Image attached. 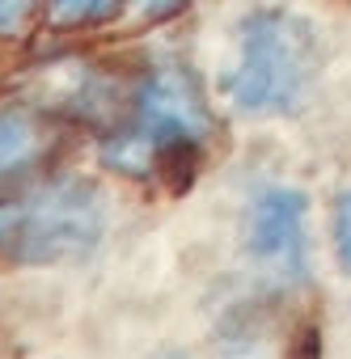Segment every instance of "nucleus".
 I'll return each instance as SVG.
<instances>
[{
  "instance_id": "1",
  "label": "nucleus",
  "mask_w": 351,
  "mask_h": 359,
  "mask_svg": "<svg viewBox=\"0 0 351 359\" xmlns=\"http://www.w3.org/2000/svg\"><path fill=\"white\" fill-rule=\"evenodd\" d=\"M216 135V114L191 68L161 60L131 89V114L102 135L98 156L106 169L127 177H157L165 169H187L199 148Z\"/></svg>"
},
{
  "instance_id": "2",
  "label": "nucleus",
  "mask_w": 351,
  "mask_h": 359,
  "mask_svg": "<svg viewBox=\"0 0 351 359\" xmlns=\"http://www.w3.org/2000/svg\"><path fill=\"white\" fill-rule=\"evenodd\" d=\"M322 34L317 26L284 5L250 9L237 22L233 64L225 72V97L246 118L300 114L322 81Z\"/></svg>"
},
{
  "instance_id": "3",
  "label": "nucleus",
  "mask_w": 351,
  "mask_h": 359,
  "mask_svg": "<svg viewBox=\"0 0 351 359\" xmlns=\"http://www.w3.org/2000/svg\"><path fill=\"white\" fill-rule=\"evenodd\" d=\"M106 237V199L89 177L64 173L0 199V254L22 266L89 258Z\"/></svg>"
},
{
  "instance_id": "4",
  "label": "nucleus",
  "mask_w": 351,
  "mask_h": 359,
  "mask_svg": "<svg viewBox=\"0 0 351 359\" xmlns=\"http://www.w3.org/2000/svg\"><path fill=\"white\" fill-rule=\"evenodd\" d=\"M246 262L275 287L309 279V199L296 187H263L246 203L241 220Z\"/></svg>"
},
{
  "instance_id": "5",
  "label": "nucleus",
  "mask_w": 351,
  "mask_h": 359,
  "mask_svg": "<svg viewBox=\"0 0 351 359\" xmlns=\"http://www.w3.org/2000/svg\"><path fill=\"white\" fill-rule=\"evenodd\" d=\"M47 152V127L26 106H0V182L30 173Z\"/></svg>"
},
{
  "instance_id": "6",
  "label": "nucleus",
  "mask_w": 351,
  "mask_h": 359,
  "mask_svg": "<svg viewBox=\"0 0 351 359\" xmlns=\"http://www.w3.org/2000/svg\"><path fill=\"white\" fill-rule=\"evenodd\" d=\"M127 0H47V26L51 30H93L119 18Z\"/></svg>"
},
{
  "instance_id": "7",
  "label": "nucleus",
  "mask_w": 351,
  "mask_h": 359,
  "mask_svg": "<svg viewBox=\"0 0 351 359\" xmlns=\"http://www.w3.org/2000/svg\"><path fill=\"white\" fill-rule=\"evenodd\" d=\"M334 254H338V266L351 275V187L334 208Z\"/></svg>"
},
{
  "instance_id": "8",
  "label": "nucleus",
  "mask_w": 351,
  "mask_h": 359,
  "mask_svg": "<svg viewBox=\"0 0 351 359\" xmlns=\"http://www.w3.org/2000/svg\"><path fill=\"white\" fill-rule=\"evenodd\" d=\"M39 0H0V39H13L30 26V13H34Z\"/></svg>"
},
{
  "instance_id": "9",
  "label": "nucleus",
  "mask_w": 351,
  "mask_h": 359,
  "mask_svg": "<svg viewBox=\"0 0 351 359\" xmlns=\"http://www.w3.org/2000/svg\"><path fill=\"white\" fill-rule=\"evenodd\" d=\"M187 5H191V0H135V13H140V18H152V22H161V18L183 13Z\"/></svg>"
}]
</instances>
